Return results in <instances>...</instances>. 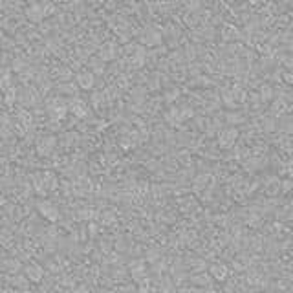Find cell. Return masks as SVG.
<instances>
[{
    "label": "cell",
    "instance_id": "1",
    "mask_svg": "<svg viewBox=\"0 0 293 293\" xmlns=\"http://www.w3.org/2000/svg\"><path fill=\"white\" fill-rule=\"evenodd\" d=\"M57 187V176L51 170H42V172L33 174V189L39 196H46Z\"/></svg>",
    "mask_w": 293,
    "mask_h": 293
},
{
    "label": "cell",
    "instance_id": "2",
    "mask_svg": "<svg viewBox=\"0 0 293 293\" xmlns=\"http://www.w3.org/2000/svg\"><path fill=\"white\" fill-rule=\"evenodd\" d=\"M37 211H39V215H41L42 218L48 220V222H57V220H59V215H61L59 209H57V206L50 200L37 201Z\"/></svg>",
    "mask_w": 293,
    "mask_h": 293
},
{
    "label": "cell",
    "instance_id": "3",
    "mask_svg": "<svg viewBox=\"0 0 293 293\" xmlns=\"http://www.w3.org/2000/svg\"><path fill=\"white\" fill-rule=\"evenodd\" d=\"M55 146H57V137L48 134V136H42L37 139L35 143V152L41 158H46V156H50L51 152L55 151Z\"/></svg>",
    "mask_w": 293,
    "mask_h": 293
},
{
    "label": "cell",
    "instance_id": "4",
    "mask_svg": "<svg viewBox=\"0 0 293 293\" xmlns=\"http://www.w3.org/2000/svg\"><path fill=\"white\" fill-rule=\"evenodd\" d=\"M128 271H130V277H132L137 284H141L143 280L149 279V268H146V262L141 260V258L130 262V264H128Z\"/></svg>",
    "mask_w": 293,
    "mask_h": 293
},
{
    "label": "cell",
    "instance_id": "5",
    "mask_svg": "<svg viewBox=\"0 0 293 293\" xmlns=\"http://www.w3.org/2000/svg\"><path fill=\"white\" fill-rule=\"evenodd\" d=\"M215 185V180L211 174H198L194 182H192V191L196 192L198 196H203L211 191V187Z\"/></svg>",
    "mask_w": 293,
    "mask_h": 293
},
{
    "label": "cell",
    "instance_id": "6",
    "mask_svg": "<svg viewBox=\"0 0 293 293\" xmlns=\"http://www.w3.org/2000/svg\"><path fill=\"white\" fill-rule=\"evenodd\" d=\"M246 280L253 288H264V286H268V277H266V273L260 268H247Z\"/></svg>",
    "mask_w": 293,
    "mask_h": 293
},
{
    "label": "cell",
    "instance_id": "7",
    "mask_svg": "<svg viewBox=\"0 0 293 293\" xmlns=\"http://www.w3.org/2000/svg\"><path fill=\"white\" fill-rule=\"evenodd\" d=\"M207 270H209L213 280H216V282H225L229 279V266L224 264V262H211Z\"/></svg>",
    "mask_w": 293,
    "mask_h": 293
},
{
    "label": "cell",
    "instance_id": "8",
    "mask_svg": "<svg viewBox=\"0 0 293 293\" xmlns=\"http://www.w3.org/2000/svg\"><path fill=\"white\" fill-rule=\"evenodd\" d=\"M66 110H68V103L64 99H61V97H55V99H51L50 103H48V114L53 119L64 118Z\"/></svg>",
    "mask_w": 293,
    "mask_h": 293
},
{
    "label": "cell",
    "instance_id": "9",
    "mask_svg": "<svg viewBox=\"0 0 293 293\" xmlns=\"http://www.w3.org/2000/svg\"><path fill=\"white\" fill-rule=\"evenodd\" d=\"M24 277L30 282H41L42 277H44V268L37 262H30V264L24 266Z\"/></svg>",
    "mask_w": 293,
    "mask_h": 293
},
{
    "label": "cell",
    "instance_id": "10",
    "mask_svg": "<svg viewBox=\"0 0 293 293\" xmlns=\"http://www.w3.org/2000/svg\"><path fill=\"white\" fill-rule=\"evenodd\" d=\"M189 280H191V284L194 286V288H211L213 286V277H211L207 271H201V273H192L191 277H189Z\"/></svg>",
    "mask_w": 293,
    "mask_h": 293
},
{
    "label": "cell",
    "instance_id": "11",
    "mask_svg": "<svg viewBox=\"0 0 293 293\" xmlns=\"http://www.w3.org/2000/svg\"><path fill=\"white\" fill-rule=\"evenodd\" d=\"M237 137H238V132L235 128H225L218 136V145L222 146V149H231V146L235 145V141H237Z\"/></svg>",
    "mask_w": 293,
    "mask_h": 293
},
{
    "label": "cell",
    "instance_id": "12",
    "mask_svg": "<svg viewBox=\"0 0 293 293\" xmlns=\"http://www.w3.org/2000/svg\"><path fill=\"white\" fill-rule=\"evenodd\" d=\"M242 167L246 172L249 174H255L256 170H260L266 167V161L262 160V158H246V160L242 161Z\"/></svg>",
    "mask_w": 293,
    "mask_h": 293
},
{
    "label": "cell",
    "instance_id": "13",
    "mask_svg": "<svg viewBox=\"0 0 293 293\" xmlns=\"http://www.w3.org/2000/svg\"><path fill=\"white\" fill-rule=\"evenodd\" d=\"M68 110L73 115H77V118H82V115L88 114L86 103H84L82 99H77V97H73V99L68 103Z\"/></svg>",
    "mask_w": 293,
    "mask_h": 293
},
{
    "label": "cell",
    "instance_id": "14",
    "mask_svg": "<svg viewBox=\"0 0 293 293\" xmlns=\"http://www.w3.org/2000/svg\"><path fill=\"white\" fill-rule=\"evenodd\" d=\"M75 82H77V86L82 88V90H90V88L94 86V73H92V72L77 73V79H75Z\"/></svg>",
    "mask_w": 293,
    "mask_h": 293
},
{
    "label": "cell",
    "instance_id": "15",
    "mask_svg": "<svg viewBox=\"0 0 293 293\" xmlns=\"http://www.w3.org/2000/svg\"><path fill=\"white\" fill-rule=\"evenodd\" d=\"M280 185H282V180L275 178V176H270V178H266V194H279L280 192Z\"/></svg>",
    "mask_w": 293,
    "mask_h": 293
},
{
    "label": "cell",
    "instance_id": "16",
    "mask_svg": "<svg viewBox=\"0 0 293 293\" xmlns=\"http://www.w3.org/2000/svg\"><path fill=\"white\" fill-rule=\"evenodd\" d=\"M189 268H191L194 273H201V271H206L209 266H207V262L203 260V258H200V256H196V258H189Z\"/></svg>",
    "mask_w": 293,
    "mask_h": 293
},
{
    "label": "cell",
    "instance_id": "17",
    "mask_svg": "<svg viewBox=\"0 0 293 293\" xmlns=\"http://www.w3.org/2000/svg\"><path fill=\"white\" fill-rule=\"evenodd\" d=\"M27 17L32 18L33 22H39V20H42V17H44V11H42L41 6H32V8L27 9Z\"/></svg>",
    "mask_w": 293,
    "mask_h": 293
},
{
    "label": "cell",
    "instance_id": "18",
    "mask_svg": "<svg viewBox=\"0 0 293 293\" xmlns=\"http://www.w3.org/2000/svg\"><path fill=\"white\" fill-rule=\"evenodd\" d=\"M9 81H11V73H9V70L0 68V88L8 90V88H9Z\"/></svg>",
    "mask_w": 293,
    "mask_h": 293
},
{
    "label": "cell",
    "instance_id": "19",
    "mask_svg": "<svg viewBox=\"0 0 293 293\" xmlns=\"http://www.w3.org/2000/svg\"><path fill=\"white\" fill-rule=\"evenodd\" d=\"M114 293H137V289L134 284H123V286H119Z\"/></svg>",
    "mask_w": 293,
    "mask_h": 293
},
{
    "label": "cell",
    "instance_id": "20",
    "mask_svg": "<svg viewBox=\"0 0 293 293\" xmlns=\"http://www.w3.org/2000/svg\"><path fill=\"white\" fill-rule=\"evenodd\" d=\"M11 280H13V282H11V286H15V288H17V286H20V288H22V289H26V288H24V286H26V277H11Z\"/></svg>",
    "mask_w": 293,
    "mask_h": 293
},
{
    "label": "cell",
    "instance_id": "21",
    "mask_svg": "<svg viewBox=\"0 0 293 293\" xmlns=\"http://www.w3.org/2000/svg\"><path fill=\"white\" fill-rule=\"evenodd\" d=\"M286 172H288L289 180H293V158L286 163Z\"/></svg>",
    "mask_w": 293,
    "mask_h": 293
},
{
    "label": "cell",
    "instance_id": "22",
    "mask_svg": "<svg viewBox=\"0 0 293 293\" xmlns=\"http://www.w3.org/2000/svg\"><path fill=\"white\" fill-rule=\"evenodd\" d=\"M180 293H200V291H198V289L194 288V286H192V288H185V289H182V291H180Z\"/></svg>",
    "mask_w": 293,
    "mask_h": 293
},
{
    "label": "cell",
    "instance_id": "23",
    "mask_svg": "<svg viewBox=\"0 0 293 293\" xmlns=\"http://www.w3.org/2000/svg\"><path fill=\"white\" fill-rule=\"evenodd\" d=\"M201 293H220V291H216V289L213 288V286H211V288H206Z\"/></svg>",
    "mask_w": 293,
    "mask_h": 293
},
{
    "label": "cell",
    "instance_id": "24",
    "mask_svg": "<svg viewBox=\"0 0 293 293\" xmlns=\"http://www.w3.org/2000/svg\"><path fill=\"white\" fill-rule=\"evenodd\" d=\"M6 203V198L4 196H0V206H4Z\"/></svg>",
    "mask_w": 293,
    "mask_h": 293
},
{
    "label": "cell",
    "instance_id": "25",
    "mask_svg": "<svg viewBox=\"0 0 293 293\" xmlns=\"http://www.w3.org/2000/svg\"><path fill=\"white\" fill-rule=\"evenodd\" d=\"M18 293H33V291H30V289H20Z\"/></svg>",
    "mask_w": 293,
    "mask_h": 293
},
{
    "label": "cell",
    "instance_id": "26",
    "mask_svg": "<svg viewBox=\"0 0 293 293\" xmlns=\"http://www.w3.org/2000/svg\"><path fill=\"white\" fill-rule=\"evenodd\" d=\"M0 293H13L11 289H4V291H0Z\"/></svg>",
    "mask_w": 293,
    "mask_h": 293
},
{
    "label": "cell",
    "instance_id": "27",
    "mask_svg": "<svg viewBox=\"0 0 293 293\" xmlns=\"http://www.w3.org/2000/svg\"><path fill=\"white\" fill-rule=\"evenodd\" d=\"M0 108H2V97H0Z\"/></svg>",
    "mask_w": 293,
    "mask_h": 293
}]
</instances>
